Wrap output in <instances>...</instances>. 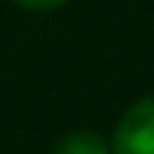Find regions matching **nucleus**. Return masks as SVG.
<instances>
[{
    "label": "nucleus",
    "mask_w": 154,
    "mask_h": 154,
    "mask_svg": "<svg viewBox=\"0 0 154 154\" xmlns=\"http://www.w3.org/2000/svg\"><path fill=\"white\" fill-rule=\"evenodd\" d=\"M17 7H23V10H33V13H49V10H59L66 7L69 0H13Z\"/></svg>",
    "instance_id": "nucleus-3"
},
{
    "label": "nucleus",
    "mask_w": 154,
    "mask_h": 154,
    "mask_svg": "<svg viewBox=\"0 0 154 154\" xmlns=\"http://www.w3.org/2000/svg\"><path fill=\"white\" fill-rule=\"evenodd\" d=\"M108 144L112 154H154V92L128 105Z\"/></svg>",
    "instance_id": "nucleus-1"
},
{
    "label": "nucleus",
    "mask_w": 154,
    "mask_h": 154,
    "mask_svg": "<svg viewBox=\"0 0 154 154\" xmlns=\"http://www.w3.org/2000/svg\"><path fill=\"white\" fill-rule=\"evenodd\" d=\"M53 154H112V144L98 131H69L56 141Z\"/></svg>",
    "instance_id": "nucleus-2"
}]
</instances>
